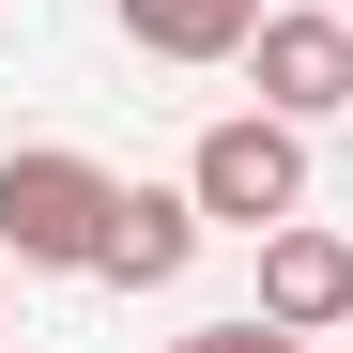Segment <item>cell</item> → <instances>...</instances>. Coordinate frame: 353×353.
I'll use <instances>...</instances> for the list:
<instances>
[{
    "mask_svg": "<svg viewBox=\"0 0 353 353\" xmlns=\"http://www.w3.org/2000/svg\"><path fill=\"white\" fill-rule=\"evenodd\" d=\"M108 215H123V169H92L62 139H16V154H0V261H16V276H92Z\"/></svg>",
    "mask_w": 353,
    "mask_h": 353,
    "instance_id": "6da1fadb",
    "label": "cell"
},
{
    "mask_svg": "<svg viewBox=\"0 0 353 353\" xmlns=\"http://www.w3.org/2000/svg\"><path fill=\"white\" fill-rule=\"evenodd\" d=\"M185 185H200L215 230H246V246H261L276 215H307V123H292V108H230V123H200Z\"/></svg>",
    "mask_w": 353,
    "mask_h": 353,
    "instance_id": "7a4b0ae2",
    "label": "cell"
},
{
    "mask_svg": "<svg viewBox=\"0 0 353 353\" xmlns=\"http://www.w3.org/2000/svg\"><path fill=\"white\" fill-rule=\"evenodd\" d=\"M246 77H261V108H292V123H338V108H353V16H338V0L261 16L246 31Z\"/></svg>",
    "mask_w": 353,
    "mask_h": 353,
    "instance_id": "3957f363",
    "label": "cell"
},
{
    "mask_svg": "<svg viewBox=\"0 0 353 353\" xmlns=\"http://www.w3.org/2000/svg\"><path fill=\"white\" fill-rule=\"evenodd\" d=\"M261 323H292V338H338L353 323V230H323V215H276L261 230Z\"/></svg>",
    "mask_w": 353,
    "mask_h": 353,
    "instance_id": "277c9868",
    "label": "cell"
},
{
    "mask_svg": "<svg viewBox=\"0 0 353 353\" xmlns=\"http://www.w3.org/2000/svg\"><path fill=\"white\" fill-rule=\"evenodd\" d=\"M200 185H123V215H108V246H92V276L108 292H169V276H185L200 261Z\"/></svg>",
    "mask_w": 353,
    "mask_h": 353,
    "instance_id": "5b68a950",
    "label": "cell"
},
{
    "mask_svg": "<svg viewBox=\"0 0 353 353\" xmlns=\"http://www.w3.org/2000/svg\"><path fill=\"white\" fill-rule=\"evenodd\" d=\"M108 16H123L139 62H246V31L276 16V0H108Z\"/></svg>",
    "mask_w": 353,
    "mask_h": 353,
    "instance_id": "8992f818",
    "label": "cell"
},
{
    "mask_svg": "<svg viewBox=\"0 0 353 353\" xmlns=\"http://www.w3.org/2000/svg\"><path fill=\"white\" fill-rule=\"evenodd\" d=\"M169 353H307V338H292V323H261V307H246V323H200V338H169Z\"/></svg>",
    "mask_w": 353,
    "mask_h": 353,
    "instance_id": "52a82bcc",
    "label": "cell"
},
{
    "mask_svg": "<svg viewBox=\"0 0 353 353\" xmlns=\"http://www.w3.org/2000/svg\"><path fill=\"white\" fill-rule=\"evenodd\" d=\"M338 16H353V0H338Z\"/></svg>",
    "mask_w": 353,
    "mask_h": 353,
    "instance_id": "ba28073f",
    "label": "cell"
}]
</instances>
